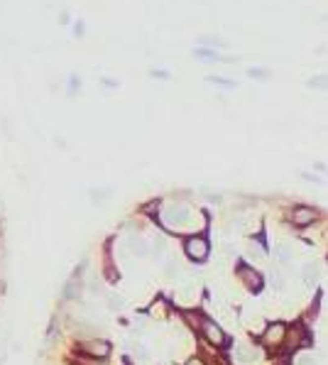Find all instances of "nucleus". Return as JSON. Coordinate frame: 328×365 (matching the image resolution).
<instances>
[{
    "label": "nucleus",
    "instance_id": "nucleus-9",
    "mask_svg": "<svg viewBox=\"0 0 328 365\" xmlns=\"http://www.w3.org/2000/svg\"><path fill=\"white\" fill-rule=\"evenodd\" d=\"M301 280H304V285H306V287H316V285H319V280H321V267H319V265H309V267L304 270Z\"/></svg>",
    "mask_w": 328,
    "mask_h": 365
},
{
    "label": "nucleus",
    "instance_id": "nucleus-12",
    "mask_svg": "<svg viewBox=\"0 0 328 365\" xmlns=\"http://www.w3.org/2000/svg\"><path fill=\"white\" fill-rule=\"evenodd\" d=\"M184 319H186L194 328H201V326H203V319H201V314H196V311H186Z\"/></svg>",
    "mask_w": 328,
    "mask_h": 365
},
{
    "label": "nucleus",
    "instance_id": "nucleus-6",
    "mask_svg": "<svg viewBox=\"0 0 328 365\" xmlns=\"http://www.w3.org/2000/svg\"><path fill=\"white\" fill-rule=\"evenodd\" d=\"M201 328H203V336H206V341H208L211 346H223V343H225V333H223V328H220L218 324L206 321Z\"/></svg>",
    "mask_w": 328,
    "mask_h": 365
},
{
    "label": "nucleus",
    "instance_id": "nucleus-1",
    "mask_svg": "<svg viewBox=\"0 0 328 365\" xmlns=\"http://www.w3.org/2000/svg\"><path fill=\"white\" fill-rule=\"evenodd\" d=\"M284 333H287V326H284L282 321H274V324L267 326V331L262 333V343L267 348H277V346H282Z\"/></svg>",
    "mask_w": 328,
    "mask_h": 365
},
{
    "label": "nucleus",
    "instance_id": "nucleus-11",
    "mask_svg": "<svg viewBox=\"0 0 328 365\" xmlns=\"http://www.w3.org/2000/svg\"><path fill=\"white\" fill-rule=\"evenodd\" d=\"M130 245H132V253H135V255H147V243H145V240H140V238H132Z\"/></svg>",
    "mask_w": 328,
    "mask_h": 365
},
{
    "label": "nucleus",
    "instance_id": "nucleus-5",
    "mask_svg": "<svg viewBox=\"0 0 328 365\" xmlns=\"http://www.w3.org/2000/svg\"><path fill=\"white\" fill-rule=\"evenodd\" d=\"M189 209L186 206H169L167 211H164V220L169 223V225H174V228H182L186 220H189Z\"/></svg>",
    "mask_w": 328,
    "mask_h": 365
},
{
    "label": "nucleus",
    "instance_id": "nucleus-13",
    "mask_svg": "<svg viewBox=\"0 0 328 365\" xmlns=\"http://www.w3.org/2000/svg\"><path fill=\"white\" fill-rule=\"evenodd\" d=\"M309 86H311V88H321V91H328V76H314V78L309 81Z\"/></svg>",
    "mask_w": 328,
    "mask_h": 365
},
{
    "label": "nucleus",
    "instance_id": "nucleus-14",
    "mask_svg": "<svg viewBox=\"0 0 328 365\" xmlns=\"http://www.w3.org/2000/svg\"><path fill=\"white\" fill-rule=\"evenodd\" d=\"M108 304H110V309H123L125 299H123V296H118V294H108Z\"/></svg>",
    "mask_w": 328,
    "mask_h": 365
},
{
    "label": "nucleus",
    "instance_id": "nucleus-10",
    "mask_svg": "<svg viewBox=\"0 0 328 365\" xmlns=\"http://www.w3.org/2000/svg\"><path fill=\"white\" fill-rule=\"evenodd\" d=\"M235 358H238L243 365H248V363H253V361L257 358V353H255L250 346H238V348H235Z\"/></svg>",
    "mask_w": 328,
    "mask_h": 365
},
{
    "label": "nucleus",
    "instance_id": "nucleus-18",
    "mask_svg": "<svg viewBox=\"0 0 328 365\" xmlns=\"http://www.w3.org/2000/svg\"><path fill=\"white\" fill-rule=\"evenodd\" d=\"M296 365H316V361H314L311 356H301V358L296 361Z\"/></svg>",
    "mask_w": 328,
    "mask_h": 365
},
{
    "label": "nucleus",
    "instance_id": "nucleus-20",
    "mask_svg": "<svg viewBox=\"0 0 328 365\" xmlns=\"http://www.w3.org/2000/svg\"><path fill=\"white\" fill-rule=\"evenodd\" d=\"M216 83H220V86H233V81H228V78H213Z\"/></svg>",
    "mask_w": 328,
    "mask_h": 365
},
{
    "label": "nucleus",
    "instance_id": "nucleus-21",
    "mask_svg": "<svg viewBox=\"0 0 328 365\" xmlns=\"http://www.w3.org/2000/svg\"><path fill=\"white\" fill-rule=\"evenodd\" d=\"M186 365H203V361H198V358H191Z\"/></svg>",
    "mask_w": 328,
    "mask_h": 365
},
{
    "label": "nucleus",
    "instance_id": "nucleus-16",
    "mask_svg": "<svg viewBox=\"0 0 328 365\" xmlns=\"http://www.w3.org/2000/svg\"><path fill=\"white\" fill-rule=\"evenodd\" d=\"M277 255H279V260H289L292 257V250H289V245H279V250H277Z\"/></svg>",
    "mask_w": 328,
    "mask_h": 365
},
{
    "label": "nucleus",
    "instance_id": "nucleus-7",
    "mask_svg": "<svg viewBox=\"0 0 328 365\" xmlns=\"http://www.w3.org/2000/svg\"><path fill=\"white\" fill-rule=\"evenodd\" d=\"M319 219V214L314 211V209H306V206H299V209H294L292 211V223L294 225H311V223H316Z\"/></svg>",
    "mask_w": 328,
    "mask_h": 365
},
{
    "label": "nucleus",
    "instance_id": "nucleus-4",
    "mask_svg": "<svg viewBox=\"0 0 328 365\" xmlns=\"http://www.w3.org/2000/svg\"><path fill=\"white\" fill-rule=\"evenodd\" d=\"M186 255H189L191 260H203V257L208 255V240H206L203 235L189 238V240H186Z\"/></svg>",
    "mask_w": 328,
    "mask_h": 365
},
{
    "label": "nucleus",
    "instance_id": "nucleus-3",
    "mask_svg": "<svg viewBox=\"0 0 328 365\" xmlns=\"http://www.w3.org/2000/svg\"><path fill=\"white\" fill-rule=\"evenodd\" d=\"M238 275H240L243 285H245L250 292H260V290H262V275H260L255 267H248V265H243Z\"/></svg>",
    "mask_w": 328,
    "mask_h": 365
},
{
    "label": "nucleus",
    "instance_id": "nucleus-17",
    "mask_svg": "<svg viewBox=\"0 0 328 365\" xmlns=\"http://www.w3.org/2000/svg\"><path fill=\"white\" fill-rule=\"evenodd\" d=\"M196 57H206V59H216V62H218V59H223L220 54H213L211 49H198V52H196Z\"/></svg>",
    "mask_w": 328,
    "mask_h": 365
},
{
    "label": "nucleus",
    "instance_id": "nucleus-19",
    "mask_svg": "<svg viewBox=\"0 0 328 365\" xmlns=\"http://www.w3.org/2000/svg\"><path fill=\"white\" fill-rule=\"evenodd\" d=\"M250 76H253V78H260V76L267 78V72H262V69H250Z\"/></svg>",
    "mask_w": 328,
    "mask_h": 365
},
{
    "label": "nucleus",
    "instance_id": "nucleus-15",
    "mask_svg": "<svg viewBox=\"0 0 328 365\" xmlns=\"http://www.w3.org/2000/svg\"><path fill=\"white\" fill-rule=\"evenodd\" d=\"M248 255H250V257H262L264 250L260 248V245H257V243H250V248H248Z\"/></svg>",
    "mask_w": 328,
    "mask_h": 365
},
{
    "label": "nucleus",
    "instance_id": "nucleus-2",
    "mask_svg": "<svg viewBox=\"0 0 328 365\" xmlns=\"http://www.w3.org/2000/svg\"><path fill=\"white\" fill-rule=\"evenodd\" d=\"M78 351H81L83 356H91V358H106V356L110 353V343H108V341H98V338H93V341L81 343Z\"/></svg>",
    "mask_w": 328,
    "mask_h": 365
},
{
    "label": "nucleus",
    "instance_id": "nucleus-8",
    "mask_svg": "<svg viewBox=\"0 0 328 365\" xmlns=\"http://www.w3.org/2000/svg\"><path fill=\"white\" fill-rule=\"evenodd\" d=\"M301 338H304V331H301V326H296V328H292V331L284 333V341H282V343H284L287 351H294V348L301 343Z\"/></svg>",
    "mask_w": 328,
    "mask_h": 365
}]
</instances>
